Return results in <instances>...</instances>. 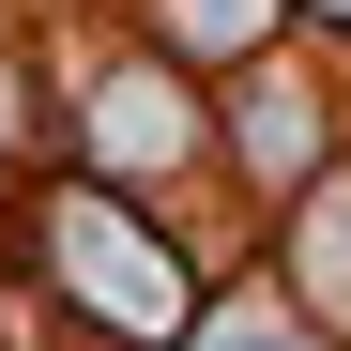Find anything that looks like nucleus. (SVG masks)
I'll use <instances>...</instances> for the list:
<instances>
[{
  "label": "nucleus",
  "instance_id": "2",
  "mask_svg": "<svg viewBox=\"0 0 351 351\" xmlns=\"http://www.w3.org/2000/svg\"><path fill=\"white\" fill-rule=\"evenodd\" d=\"M199 351H306V336H290L260 290H245V306H214V336H199Z\"/></svg>",
  "mask_w": 351,
  "mask_h": 351
},
{
  "label": "nucleus",
  "instance_id": "1",
  "mask_svg": "<svg viewBox=\"0 0 351 351\" xmlns=\"http://www.w3.org/2000/svg\"><path fill=\"white\" fill-rule=\"evenodd\" d=\"M77 275H92V306L123 321V336H153V321H184V275H168L153 245H138V214H107V199H62V229H46Z\"/></svg>",
  "mask_w": 351,
  "mask_h": 351
}]
</instances>
